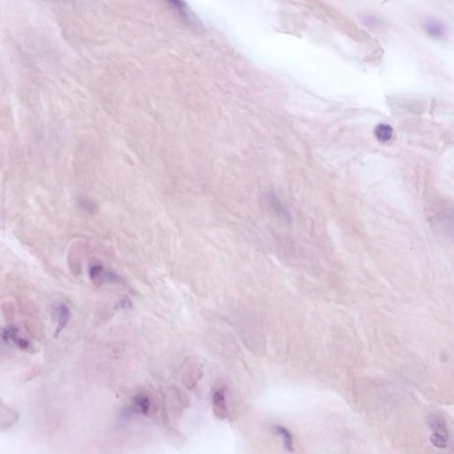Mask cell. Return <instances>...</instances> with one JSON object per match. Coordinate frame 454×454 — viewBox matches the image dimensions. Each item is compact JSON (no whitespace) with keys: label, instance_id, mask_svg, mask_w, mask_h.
I'll use <instances>...</instances> for the list:
<instances>
[{"label":"cell","instance_id":"cell-1","mask_svg":"<svg viewBox=\"0 0 454 454\" xmlns=\"http://www.w3.org/2000/svg\"><path fill=\"white\" fill-rule=\"evenodd\" d=\"M224 389L219 388L217 389L212 398L213 410L216 414V416L219 419L226 418L228 410H227L226 401H225V395Z\"/></svg>","mask_w":454,"mask_h":454},{"label":"cell","instance_id":"cell-2","mask_svg":"<svg viewBox=\"0 0 454 454\" xmlns=\"http://www.w3.org/2000/svg\"><path fill=\"white\" fill-rule=\"evenodd\" d=\"M425 30L430 37L440 38L446 33V27L444 23L438 20L431 19L425 23Z\"/></svg>","mask_w":454,"mask_h":454},{"label":"cell","instance_id":"cell-3","mask_svg":"<svg viewBox=\"0 0 454 454\" xmlns=\"http://www.w3.org/2000/svg\"><path fill=\"white\" fill-rule=\"evenodd\" d=\"M393 133V128L387 124H380L374 129V135L381 143H386L391 140Z\"/></svg>","mask_w":454,"mask_h":454},{"label":"cell","instance_id":"cell-4","mask_svg":"<svg viewBox=\"0 0 454 454\" xmlns=\"http://www.w3.org/2000/svg\"><path fill=\"white\" fill-rule=\"evenodd\" d=\"M132 409L134 412L147 414L150 409V400L148 399V396L145 394H139L137 395L134 400Z\"/></svg>","mask_w":454,"mask_h":454},{"label":"cell","instance_id":"cell-5","mask_svg":"<svg viewBox=\"0 0 454 454\" xmlns=\"http://www.w3.org/2000/svg\"><path fill=\"white\" fill-rule=\"evenodd\" d=\"M274 432L281 437L283 444L287 450L289 451H293V436L291 435V433L282 426L274 427Z\"/></svg>","mask_w":454,"mask_h":454},{"label":"cell","instance_id":"cell-6","mask_svg":"<svg viewBox=\"0 0 454 454\" xmlns=\"http://www.w3.org/2000/svg\"><path fill=\"white\" fill-rule=\"evenodd\" d=\"M269 202L277 215L288 222H290V213L288 212L286 208L282 205L281 202L278 201V198L275 197L274 195H271L269 196Z\"/></svg>","mask_w":454,"mask_h":454},{"label":"cell","instance_id":"cell-7","mask_svg":"<svg viewBox=\"0 0 454 454\" xmlns=\"http://www.w3.org/2000/svg\"><path fill=\"white\" fill-rule=\"evenodd\" d=\"M4 338L7 340H14L16 345H18L20 348L27 349L29 347V343L27 340L22 339V337L18 335V330L15 327H10L8 329L6 330L4 332Z\"/></svg>","mask_w":454,"mask_h":454},{"label":"cell","instance_id":"cell-8","mask_svg":"<svg viewBox=\"0 0 454 454\" xmlns=\"http://www.w3.org/2000/svg\"><path fill=\"white\" fill-rule=\"evenodd\" d=\"M430 441L434 446L439 449H445L449 441V434L433 432Z\"/></svg>","mask_w":454,"mask_h":454},{"label":"cell","instance_id":"cell-9","mask_svg":"<svg viewBox=\"0 0 454 454\" xmlns=\"http://www.w3.org/2000/svg\"><path fill=\"white\" fill-rule=\"evenodd\" d=\"M70 319V310L66 305H61L59 308V323L56 329V335L59 334L60 332L66 326Z\"/></svg>","mask_w":454,"mask_h":454},{"label":"cell","instance_id":"cell-10","mask_svg":"<svg viewBox=\"0 0 454 454\" xmlns=\"http://www.w3.org/2000/svg\"><path fill=\"white\" fill-rule=\"evenodd\" d=\"M78 203H79L81 208L85 210V211H87V212L95 213L97 211V207H96L95 204L92 201L86 199V198H81Z\"/></svg>","mask_w":454,"mask_h":454}]
</instances>
